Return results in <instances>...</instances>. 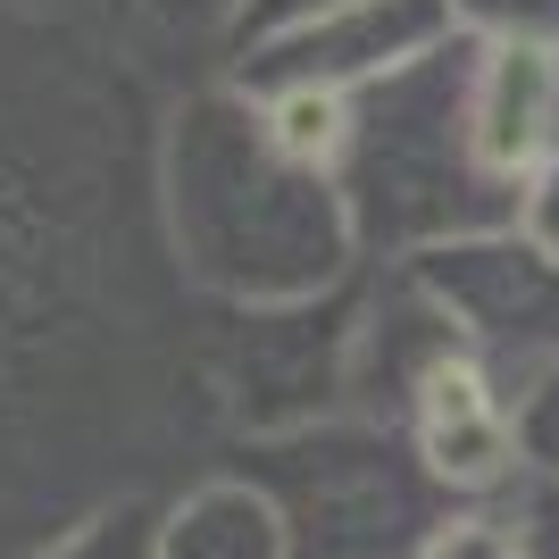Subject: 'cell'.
I'll list each match as a JSON object with an SVG mask.
<instances>
[{
	"label": "cell",
	"instance_id": "obj_4",
	"mask_svg": "<svg viewBox=\"0 0 559 559\" xmlns=\"http://www.w3.org/2000/svg\"><path fill=\"white\" fill-rule=\"evenodd\" d=\"M226 467L267 492L293 559H409L460 510L418 467L409 435L384 418H359V409H326V418L276 426V435H242L226 451Z\"/></svg>",
	"mask_w": 559,
	"mask_h": 559
},
{
	"label": "cell",
	"instance_id": "obj_15",
	"mask_svg": "<svg viewBox=\"0 0 559 559\" xmlns=\"http://www.w3.org/2000/svg\"><path fill=\"white\" fill-rule=\"evenodd\" d=\"M501 510H510L518 551H526V559H559V485H551V476H526Z\"/></svg>",
	"mask_w": 559,
	"mask_h": 559
},
{
	"label": "cell",
	"instance_id": "obj_5",
	"mask_svg": "<svg viewBox=\"0 0 559 559\" xmlns=\"http://www.w3.org/2000/svg\"><path fill=\"white\" fill-rule=\"evenodd\" d=\"M401 276L418 284L426 301L451 318L485 368L518 376L559 368V259H543L535 242L501 234H467V242H443L426 259H401Z\"/></svg>",
	"mask_w": 559,
	"mask_h": 559
},
{
	"label": "cell",
	"instance_id": "obj_7",
	"mask_svg": "<svg viewBox=\"0 0 559 559\" xmlns=\"http://www.w3.org/2000/svg\"><path fill=\"white\" fill-rule=\"evenodd\" d=\"M401 435H409L418 467L443 485V501H460V510H492V501H510L526 485L518 393L476 350H451L418 376V393L401 401Z\"/></svg>",
	"mask_w": 559,
	"mask_h": 559
},
{
	"label": "cell",
	"instance_id": "obj_14",
	"mask_svg": "<svg viewBox=\"0 0 559 559\" xmlns=\"http://www.w3.org/2000/svg\"><path fill=\"white\" fill-rule=\"evenodd\" d=\"M510 393H518V451H526V476H551L559 485V368L518 376Z\"/></svg>",
	"mask_w": 559,
	"mask_h": 559
},
{
	"label": "cell",
	"instance_id": "obj_18",
	"mask_svg": "<svg viewBox=\"0 0 559 559\" xmlns=\"http://www.w3.org/2000/svg\"><path fill=\"white\" fill-rule=\"evenodd\" d=\"M0 9H25V17H50V9H75V0H0Z\"/></svg>",
	"mask_w": 559,
	"mask_h": 559
},
{
	"label": "cell",
	"instance_id": "obj_1",
	"mask_svg": "<svg viewBox=\"0 0 559 559\" xmlns=\"http://www.w3.org/2000/svg\"><path fill=\"white\" fill-rule=\"evenodd\" d=\"M109 50L0 9V559H34L84 510L151 492L126 460L217 409L210 309L159 242L151 151L126 159Z\"/></svg>",
	"mask_w": 559,
	"mask_h": 559
},
{
	"label": "cell",
	"instance_id": "obj_10",
	"mask_svg": "<svg viewBox=\"0 0 559 559\" xmlns=\"http://www.w3.org/2000/svg\"><path fill=\"white\" fill-rule=\"evenodd\" d=\"M109 17L134 59H234L251 0H109Z\"/></svg>",
	"mask_w": 559,
	"mask_h": 559
},
{
	"label": "cell",
	"instance_id": "obj_16",
	"mask_svg": "<svg viewBox=\"0 0 559 559\" xmlns=\"http://www.w3.org/2000/svg\"><path fill=\"white\" fill-rule=\"evenodd\" d=\"M518 242H535L543 259H559V159H543L535 176H518V217H510Z\"/></svg>",
	"mask_w": 559,
	"mask_h": 559
},
{
	"label": "cell",
	"instance_id": "obj_6",
	"mask_svg": "<svg viewBox=\"0 0 559 559\" xmlns=\"http://www.w3.org/2000/svg\"><path fill=\"white\" fill-rule=\"evenodd\" d=\"M435 43H451L443 0H334L318 17H293L276 34H251V43L226 59L234 84L251 93H276V84H301V93H376L384 75H401L409 59H426Z\"/></svg>",
	"mask_w": 559,
	"mask_h": 559
},
{
	"label": "cell",
	"instance_id": "obj_8",
	"mask_svg": "<svg viewBox=\"0 0 559 559\" xmlns=\"http://www.w3.org/2000/svg\"><path fill=\"white\" fill-rule=\"evenodd\" d=\"M467 117H476L485 167L510 185L559 159V50H476Z\"/></svg>",
	"mask_w": 559,
	"mask_h": 559
},
{
	"label": "cell",
	"instance_id": "obj_12",
	"mask_svg": "<svg viewBox=\"0 0 559 559\" xmlns=\"http://www.w3.org/2000/svg\"><path fill=\"white\" fill-rule=\"evenodd\" d=\"M443 17L476 50H559V0H443Z\"/></svg>",
	"mask_w": 559,
	"mask_h": 559
},
{
	"label": "cell",
	"instance_id": "obj_9",
	"mask_svg": "<svg viewBox=\"0 0 559 559\" xmlns=\"http://www.w3.org/2000/svg\"><path fill=\"white\" fill-rule=\"evenodd\" d=\"M159 559H293V543H284V518L267 510V492L251 476L210 467V476L167 492Z\"/></svg>",
	"mask_w": 559,
	"mask_h": 559
},
{
	"label": "cell",
	"instance_id": "obj_17",
	"mask_svg": "<svg viewBox=\"0 0 559 559\" xmlns=\"http://www.w3.org/2000/svg\"><path fill=\"white\" fill-rule=\"evenodd\" d=\"M318 9H334V0H251L242 43H251V34H276V25H293V17H318Z\"/></svg>",
	"mask_w": 559,
	"mask_h": 559
},
{
	"label": "cell",
	"instance_id": "obj_13",
	"mask_svg": "<svg viewBox=\"0 0 559 559\" xmlns=\"http://www.w3.org/2000/svg\"><path fill=\"white\" fill-rule=\"evenodd\" d=\"M409 559H526L518 551V526H510V510L492 501V510H451L435 535L418 543Z\"/></svg>",
	"mask_w": 559,
	"mask_h": 559
},
{
	"label": "cell",
	"instance_id": "obj_3",
	"mask_svg": "<svg viewBox=\"0 0 559 559\" xmlns=\"http://www.w3.org/2000/svg\"><path fill=\"white\" fill-rule=\"evenodd\" d=\"M467 68H476V43L451 34L350 100V142L334 185L350 201L368 267H401V259H426L467 234H501L518 217V185L492 176L476 151Z\"/></svg>",
	"mask_w": 559,
	"mask_h": 559
},
{
	"label": "cell",
	"instance_id": "obj_2",
	"mask_svg": "<svg viewBox=\"0 0 559 559\" xmlns=\"http://www.w3.org/2000/svg\"><path fill=\"white\" fill-rule=\"evenodd\" d=\"M151 201L167 267L201 309H301L343 293L368 251L326 167L293 159L242 84L210 75L151 126Z\"/></svg>",
	"mask_w": 559,
	"mask_h": 559
},
{
	"label": "cell",
	"instance_id": "obj_11",
	"mask_svg": "<svg viewBox=\"0 0 559 559\" xmlns=\"http://www.w3.org/2000/svg\"><path fill=\"white\" fill-rule=\"evenodd\" d=\"M159 518L167 492H117L100 510H84L68 535H50L34 559H159Z\"/></svg>",
	"mask_w": 559,
	"mask_h": 559
}]
</instances>
